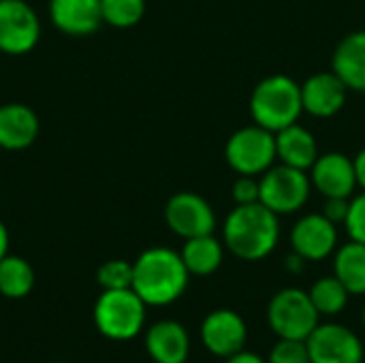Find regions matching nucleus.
<instances>
[{
  "mask_svg": "<svg viewBox=\"0 0 365 363\" xmlns=\"http://www.w3.org/2000/svg\"><path fill=\"white\" fill-rule=\"evenodd\" d=\"M190 274L182 255L171 248H148L133 263V291L150 308L175 304L188 287Z\"/></svg>",
  "mask_w": 365,
  "mask_h": 363,
  "instance_id": "f257e3e1",
  "label": "nucleus"
},
{
  "mask_svg": "<svg viewBox=\"0 0 365 363\" xmlns=\"http://www.w3.org/2000/svg\"><path fill=\"white\" fill-rule=\"evenodd\" d=\"M280 240V220L269 208L259 203L235 205L222 227L225 248L242 261L269 257Z\"/></svg>",
  "mask_w": 365,
  "mask_h": 363,
  "instance_id": "f03ea898",
  "label": "nucleus"
},
{
  "mask_svg": "<svg viewBox=\"0 0 365 363\" xmlns=\"http://www.w3.org/2000/svg\"><path fill=\"white\" fill-rule=\"evenodd\" d=\"M304 111L302 86L289 75H272L257 83L250 96L255 124L278 133L299 120Z\"/></svg>",
  "mask_w": 365,
  "mask_h": 363,
  "instance_id": "7ed1b4c3",
  "label": "nucleus"
},
{
  "mask_svg": "<svg viewBox=\"0 0 365 363\" xmlns=\"http://www.w3.org/2000/svg\"><path fill=\"white\" fill-rule=\"evenodd\" d=\"M148 306L133 289L103 291L94 304L92 319L101 336L113 342H128L143 332Z\"/></svg>",
  "mask_w": 365,
  "mask_h": 363,
  "instance_id": "20e7f679",
  "label": "nucleus"
},
{
  "mask_svg": "<svg viewBox=\"0 0 365 363\" xmlns=\"http://www.w3.org/2000/svg\"><path fill=\"white\" fill-rule=\"evenodd\" d=\"M319 323L321 315L317 312L308 291L289 287L278 291L267 304V325L276 338L308 340Z\"/></svg>",
  "mask_w": 365,
  "mask_h": 363,
  "instance_id": "39448f33",
  "label": "nucleus"
},
{
  "mask_svg": "<svg viewBox=\"0 0 365 363\" xmlns=\"http://www.w3.org/2000/svg\"><path fill=\"white\" fill-rule=\"evenodd\" d=\"M227 163L240 175H263L276 156V133L255 124L235 131L225 148Z\"/></svg>",
  "mask_w": 365,
  "mask_h": 363,
  "instance_id": "423d86ee",
  "label": "nucleus"
},
{
  "mask_svg": "<svg viewBox=\"0 0 365 363\" xmlns=\"http://www.w3.org/2000/svg\"><path fill=\"white\" fill-rule=\"evenodd\" d=\"M259 186H261V203L269 208L274 214L284 216V214H295L306 205L312 182L308 171L280 163L276 167H269L261 175Z\"/></svg>",
  "mask_w": 365,
  "mask_h": 363,
  "instance_id": "0eeeda50",
  "label": "nucleus"
},
{
  "mask_svg": "<svg viewBox=\"0 0 365 363\" xmlns=\"http://www.w3.org/2000/svg\"><path fill=\"white\" fill-rule=\"evenodd\" d=\"M199 338L207 353L220 359H229L246 349L248 325L240 312L231 308H218L205 315L201 321Z\"/></svg>",
  "mask_w": 365,
  "mask_h": 363,
  "instance_id": "6e6552de",
  "label": "nucleus"
},
{
  "mask_svg": "<svg viewBox=\"0 0 365 363\" xmlns=\"http://www.w3.org/2000/svg\"><path fill=\"white\" fill-rule=\"evenodd\" d=\"M41 39V21L24 0H0V51L28 53Z\"/></svg>",
  "mask_w": 365,
  "mask_h": 363,
  "instance_id": "1a4fd4ad",
  "label": "nucleus"
},
{
  "mask_svg": "<svg viewBox=\"0 0 365 363\" xmlns=\"http://www.w3.org/2000/svg\"><path fill=\"white\" fill-rule=\"evenodd\" d=\"M312 363H364L361 338L340 323H319L306 340Z\"/></svg>",
  "mask_w": 365,
  "mask_h": 363,
  "instance_id": "9d476101",
  "label": "nucleus"
},
{
  "mask_svg": "<svg viewBox=\"0 0 365 363\" xmlns=\"http://www.w3.org/2000/svg\"><path fill=\"white\" fill-rule=\"evenodd\" d=\"M165 220L169 229L184 240L210 235L216 229V214L212 205L201 195L188 190L178 193L167 201Z\"/></svg>",
  "mask_w": 365,
  "mask_h": 363,
  "instance_id": "9b49d317",
  "label": "nucleus"
},
{
  "mask_svg": "<svg viewBox=\"0 0 365 363\" xmlns=\"http://www.w3.org/2000/svg\"><path fill=\"white\" fill-rule=\"evenodd\" d=\"M291 248L306 261H323L338 248V225L327 216L308 214L291 229Z\"/></svg>",
  "mask_w": 365,
  "mask_h": 363,
  "instance_id": "f8f14e48",
  "label": "nucleus"
},
{
  "mask_svg": "<svg viewBox=\"0 0 365 363\" xmlns=\"http://www.w3.org/2000/svg\"><path fill=\"white\" fill-rule=\"evenodd\" d=\"M310 182L325 199H351L357 186L355 165L342 152H327L319 156L310 167Z\"/></svg>",
  "mask_w": 365,
  "mask_h": 363,
  "instance_id": "ddd939ff",
  "label": "nucleus"
},
{
  "mask_svg": "<svg viewBox=\"0 0 365 363\" xmlns=\"http://www.w3.org/2000/svg\"><path fill=\"white\" fill-rule=\"evenodd\" d=\"M349 96L346 83L334 73H317L302 83V103L304 111L314 118H331L336 116Z\"/></svg>",
  "mask_w": 365,
  "mask_h": 363,
  "instance_id": "4468645a",
  "label": "nucleus"
},
{
  "mask_svg": "<svg viewBox=\"0 0 365 363\" xmlns=\"http://www.w3.org/2000/svg\"><path fill=\"white\" fill-rule=\"evenodd\" d=\"M143 344L154 363H186L190 355V336L186 327L171 319L150 325L143 336Z\"/></svg>",
  "mask_w": 365,
  "mask_h": 363,
  "instance_id": "2eb2a0df",
  "label": "nucleus"
},
{
  "mask_svg": "<svg viewBox=\"0 0 365 363\" xmlns=\"http://www.w3.org/2000/svg\"><path fill=\"white\" fill-rule=\"evenodd\" d=\"M53 26L68 36H88L103 24L101 0H49Z\"/></svg>",
  "mask_w": 365,
  "mask_h": 363,
  "instance_id": "dca6fc26",
  "label": "nucleus"
},
{
  "mask_svg": "<svg viewBox=\"0 0 365 363\" xmlns=\"http://www.w3.org/2000/svg\"><path fill=\"white\" fill-rule=\"evenodd\" d=\"M38 135L36 113L21 103H6L0 107V148L26 150Z\"/></svg>",
  "mask_w": 365,
  "mask_h": 363,
  "instance_id": "f3484780",
  "label": "nucleus"
},
{
  "mask_svg": "<svg viewBox=\"0 0 365 363\" xmlns=\"http://www.w3.org/2000/svg\"><path fill=\"white\" fill-rule=\"evenodd\" d=\"M331 71L346 83L353 92H365V30L346 34L334 56Z\"/></svg>",
  "mask_w": 365,
  "mask_h": 363,
  "instance_id": "a211bd4d",
  "label": "nucleus"
},
{
  "mask_svg": "<svg viewBox=\"0 0 365 363\" xmlns=\"http://www.w3.org/2000/svg\"><path fill=\"white\" fill-rule=\"evenodd\" d=\"M276 156L282 165L310 171V167L319 158V145L314 135L295 122L276 133Z\"/></svg>",
  "mask_w": 365,
  "mask_h": 363,
  "instance_id": "6ab92c4d",
  "label": "nucleus"
},
{
  "mask_svg": "<svg viewBox=\"0 0 365 363\" xmlns=\"http://www.w3.org/2000/svg\"><path fill=\"white\" fill-rule=\"evenodd\" d=\"M180 255H182V261H184L188 274L203 278V276H212L222 265L225 244L218 242L214 237V233L199 235V237L186 240L182 250H180Z\"/></svg>",
  "mask_w": 365,
  "mask_h": 363,
  "instance_id": "aec40b11",
  "label": "nucleus"
},
{
  "mask_svg": "<svg viewBox=\"0 0 365 363\" xmlns=\"http://www.w3.org/2000/svg\"><path fill=\"white\" fill-rule=\"evenodd\" d=\"M334 276L351 295H365V244L351 240L334 252Z\"/></svg>",
  "mask_w": 365,
  "mask_h": 363,
  "instance_id": "412c9836",
  "label": "nucleus"
},
{
  "mask_svg": "<svg viewBox=\"0 0 365 363\" xmlns=\"http://www.w3.org/2000/svg\"><path fill=\"white\" fill-rule=\"evenodd\" d=\"M34 289L32 265L15 255H6L0 261V293L9 300H21Z\"/></svg>",
  "mask_w": 365,
  "mask_h": 363,
  "instance_id": "4be33fe9",
  "label": "nucleus"
},
{
  "mask_svg": "<svg viewBox=\"0 0 365 363\" xmlns=\"http://www.w3.org/2000/svg\"><path fill=\"white\" fill-rule=\"evenodd\" d=\"M308 295L321 317H338L349 306V297H351L346 287L336 276L319 278L310 287Z\"/></svg>",
  "mask_w": 365,
  "mask_h": 363,
  "instance_id": "5701e85b",
  "label": "nucleus"
},
{
  "mask_svg": "<svg viewBox=\"0 0 365 363\" xmlns=\"http://www.w3.org/2000/svg\"><path fill=\"white\" fill-rule=\"evenodd\" d=\"M103 21L113 28H130L141 21L145 0H101Z\"/></svg>",
  "mask_w": 365,
  "mask_h": 363,
  "instance_id": "b1692460",
  "label": "nucleus"
},
{
  "mask_svg": "<svg viewBox=\"0 0 365 363\" xmlns=\"http://www.w3.org/2000/svg\"><path fill=\"white\" fill-rule=\"evenodd\" d=\"M96 282L103 291L130 289L133 287V263L124 259L105 261L96 272Z\"/></svg>",
  "mask_w": 365,
  "mask_h": 363,
  "instance_id": "393cba45",
  "label": "nucleus"
},
{
  "mask_svg": "<svg viewBox=\"0 0 365 363\" xmlns=\"http://www.w3.org/2000/svg\"><path fill=\"white\" fill-rule=\"evenodd\" d=\"M267 363H312L306 340H289L278 338V342L269 349Z\"/></svg>",
  "mask_w": 365,
  "mask_h": 363,
  "instance_id": "a878e982",
  "label": "nucleus"
},
{
  "mask_svg": "<svg viewBox=\"0 0 365 363\" xmlns=\"http://www.w3.org/2000/svg\"><path fill=\"white\" fill-rule=\"evenodd\" d=\"M344 227H346L349 237L353 242L365 244V190L361 195H357L355 199H351L349 216L344 220Z\"/></svg>",
  "mask_w": 365,
  "mask_h": 363,
  "instance_id": "bb28decb",
  "label": "nucleus"
},
{
  "mask_svg": "<svg viewBox=\"0 0 365 363\" xmlns=\"http://www.w3.org/2000/svg\"><path fill=\"white\" fill-rule=\"evenodd\" d=\"M233 201L235 205H248L261 201V186L255 175H240L233 184Z\"/></svg>",
  "mask_w": 365,
  "mask_h": 363,
  "instance_id": "cd10ccee",
  "label": "nucleus"
},
{
  "mask_svg": "<svg viewBox=\"0 0 365 363\" xmlns=\"http://www.w3.org/2000/svg\"><path fill=\"white\" fill-rule=\"evenodd\" d=\"M349 205H351V199L331 197V199L325 201L323 216H327L334 225H344V220H346V216H349Z\"/></svg>",
  "mask_w": 365,
  "mask_h": 363,
  "instance_id": "c85d7f7f",
  "label": "nucleus"
},
{
  "mask_svg": "<svg viewBox=\"0 0 365 363\" xmlns=\"http://www.w3.org/2000/svg\"><path fill=\"white\" fill-rule=\"evenodd\" d=\"M225 363H267L265 357H261L259 353H252V351H240V353H235L233 357H229V359H225Z\"/></svg>",
  "mask_w": 365,
  "mask_h": 363,
  "instance_id": "c756f323",
  "label": "nucleus"
},
{
  "mask_svg": "<svg viewBox=\"0 0 365 363\" xmlns=\"http://www.w3.org/2000/svg\"><path fill=\"white\" fill-rule=\"evenodd\" d=\"M353 165H355V175H357V186H361L365 190V148L355 156V160H353Z\"/></svg>",
  "mask_w": 365,
  "mask_h": 363,
  "instance_id": "7c9ffc66",
  "label": "nucleus"
},
{
  "mask_svg": "<svg viewBox=\"0 0 365 363\" xmlns=\"http://www.w3.org/2000/svg\"><path fill=\"white\" fill-rule=\"evenodd\" d=\"M304 265H306V259L299 257L297 252H291V255L287 257V270H289L291 274H299V272L304 270Z\"/></svg>",
  "mask_w": 365,
  "mask_h": 363,
  "instance_id": "2f4dec72",
  "label": "nucleus"
},
{
  "mask_svg": "<svg viewBox=\"0 0 365 363\" xmlns=\"http://www.w3.org/2000/svg\"><path fill=\"white\" fill-rule=\"evenodd\" d=\"M9 255V231L4 227V223L0 220V261Z\"/></svg>",
  "mask_w": 365,
  "mask_h": 363,
  "instance_id": "473e14b6",
  "label": "nucleus"
},
{
  "mask_svg": "<svg viewBox=\"0 0 365 363\" xmlns=\"http://www.w3.org/2000/svg\"><path fill=\"white\" fill-rule=\"evenodd\" d=\"M361 321H364V327H365V306H364V312H361Z\"/></svg>",
  "mask_w": 365,
  "mask_h": 363,
  "instance_id": "72a5a7b5",
  "label": "nucleus"
}]
</instances>
